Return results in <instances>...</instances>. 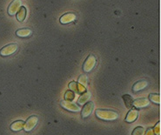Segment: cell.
Here are the masks:
<instances>
[{"label":"cell","mask_w":161,"mask_h":135,"mask_svg":"<svg viewBox=\"0 0 161 135\" xmlns=\"http://www.w3.org/2000/svg\"><path fill=\"white\" fill-rule=\"evenodd\" d=\"M96 116L99 120L105 121H113L119 118V113L113 110H106V109H97L96 111Z\"/></svg>","instance_id":"obj_1"},{"label":"cell","mask_w":161,"mask_h":135,"mask_svg":"<svg viewBox=\"0 0 161 135\" xmlns=\"http://www.w3.org/2000/svg\"><path fill=\"white\" fill-rule=\"evenodd\" d=\"M96 65H97L96 57L92 55V54H91V55L87 57V59H86L85 63L83 65V71L86 72V73H89L95 68Z\"/></svg>","instance_id":"obj_2"},{"label":"cell","mask_w":161,"mask_h":135,"mask_svg":"<svg viewBox=\"0 0 161 135\" xmlns=\"http://www.w3.org/2000/svg\"><path fill=\"white\" fill-rule=\"evenodd\" d=\"M19 50V45L17 44H9L0 50V55L2 57H8L13 55Z\"/></svg>","instance_id":"obj_3"},{"label":"cell","mask_w":161,"mask_h":135,"mask_svg":"<svg viewBox=\"0 0 161 135\" xmlns=\"http://www.w3.org/2000/svg\"><path fill=\"white\" fill-rule=\"evenodd\" d=\"M60 105L65 110H67L69 112H72V113H79L81 110L79 105H76L75 103H72V101H69L65 99L60 102Z\"/></svg>","instance_id":"obj_4"},{"label":"cell","mask_w":161,"mask_h":135,"mask_svg":"<svg viewBox=\"0 0 161 135\" xmlns=\"http://www.w3.org/2000/svg\"><path fill=\"white\" fill-rule=\"evenodd\" d=\"M38 122V118L35 115L31 116L28 120L25 122L24 125V130L25 132H31L33 130L35 127L37 126Z\"/></svg>","instance_id":"obj_5"},{"label":"cell","mask_w":161,"mask_h":135,"mask_svg":"<svg viewBox=\"0 0 161 135\" xmlns=\"http://www.w3.org/2000/svg\"><path fill=\"white\" fill-rule=\"evenodd\" d=\"M94 109V103L92 101L86 102L84 107L81 110V117L83 119H86L89 116H91V114L92 113V111Z\"/></svg>","instance_id":"obj_6"},{"label":"cell","mask_w":161,"mask_h":135,"mask_svg":"<svg viewBox=\"0 0 161 135\" xmlns=\"http://www.w3.org/2000/svg\"><path fill=\"white\" fill-rule=\"evenodd\" d=\"M21 4L22 2L20 0H13L8 7V14L10 16L16 15V13L21 7Z\"/></svg>","instance_id":"obj_7"},{"label":"cell","mask_w":161,"mask_h":135,"mask_svg":"<svg viewBox=\"0 0 161 135\" xmlns=\"http://www.w3.org/2000/svg\"><path fill=\"white\" fill-rule=\"evenodd\" d=\"M150 100L146 98H137L132 102V106H134V108L140 109L147 107L148 105H150Z\"/></svg>","instance_id":"obj_8"},{"label":"cell","mask_w":161,"mask_h":135,"mask_svg":"<svg viewBox=\"0 0 161 135\" xmlns=\"http://www.w3.org/2000/svg\"><path fill=\"white\" fill-rule=\"evenodd\" d=\"M77 19V15L73 12H68V13H64V15L61 16L59 21L62 25H68L70 23L75 21Z\"/></svg>","instance_id":"obj_9"},{"label":"cell","mask_w":161,"mask_h":135,"mask_svg":"<svg viewBox=\"0 0 161 135\" xmlns=\"http://www.w3.org/2000/svg\"><path fill=\"white\" fill-rule=\"evenodd\" d=\"M69 89L71 91H72L73 93L82 94L83 93H85L86 91V87L82 86V85L79 84V83L76 82V81H72V82H71L69 84Z\"/></svg>","instance_id":"obj_10"},{"label":"cell","mask_w":161,"mask_h":135,"mask_svg":"<svg viewBox=\"0 0 161 135\" xmlns=\"http://www.w3.org/2000/svg\"><path fill=\"white\" fill-rule=\"evenodd\" d=\"M139 117V110L137 108H132L128 112L127 115L125 117V121L127 123H132Z\"/></svg>","instance_id":"obj_11"},{"label":"cell","mask_w":161,"mask_h":135,"mask_svg":"<svg viewBox=\"0 0 161 135\" xmlns=\"http://www.w3.org/2000/svg\"><path fill=\"white\" fill-rule=\"evenodd\" d=\"M147 86H148V81L147 80H145V79L139 80V81L136 82L133 85V87H132V92L133 93H138L139 91L144 90L146 87H147Z\"/></svg>","instance_id":"obj_12"},{"label":"cell","mask_w":161,"mask_h":135,"mask_svg":"<svg viewBox=\"0 0 161 135\" xmlns=\"http://www.w3.org/2000/svg\"><path fill=\"white\" fill-rule=\"evenodd\" d=\"M32 34V31L30 28H22L16 31V35L19 38H29Z\"/></svg>","instance_id":"obj_13"},{"label":"cell","mask_w":161,"mask_h":135,"mask_svg":"<svg viewBox=\"0 0 161 135\" xmlns=\"http://www.w3.org/2000/svg\"><path fill=\"white\" fill-rule=\"evenodd\" d=\"M24 125H25V122L23 120H17L11 125L10 128H11V131L19 132L24 129Z\"/></svg>","instance_id":"obj_14"},{"label":"cell","mask_w":161,"mask_h":135,"mask_svg":"<svg viewBox=\"0 0 161 135\" xmlns=\"http://www.w3.org/2000/svg\"><path fill=\"white\" fill-rule=\"evenodd\" d=\"M91 98V93L90 92H87L86 91L85 93H83L81 94V96L79 98V99H78V104L80 105H83L86 104V102H88V100L90 99Z\"/></svg>","instance_id":"obj_15"},{"label":"cell","mask_w":161,"mask_h":135,"mask_svg":"<svg viewBox=\"0 0 161 135\" xmlns=\"http://www.w3.org/2000/svg\"><path fill=\"white\" fill-rule=\"evenodd\" d=\"M16 14H17V19L19 20V22H23L25 19V17H26V8L25 6L20 7L19 11Z\"/></svg>","instance_id":"obj_16"},{"label":"cell","mask_w":161,"mask_h":135,"mask_svg":"<svg viewBox=\"0 0 161 135\" xmlns=\"http://www.w3.org/2000/svg\"><path fill=\"white\" fill-rule=\"evenodd\" d=\"M124 102H125V105L126 106V108H131L132 106V102H133V98L131 97V95L129 94H124L122 96Z\"/></svg>","instance_id":"obj_17"},{"label":"cell","mask_w":161,"mask_h":135,"mask_svg":"<svg viewBox=\"0 0 161 135\" xmlns=\"http://www.w3.org/2000/svg\"><path fill=\"white\" fill-rule=\"evenodd\" d=\"M150 101H152L154 104H158L159 105L160 104V95L159 94L156 93H151L149 94V98H148Z\"/></svg>","instance_id":"obj_18"},{"label":"cell","mask_w":161,"mask_h":135,"mask_svg":"<svg viewBox=\"0 0 161 135\" xmlns=\"http://www.w3.org/2000/svg\"><path fill=\"white\" fill-rule=\"evenodd\" d=\"M75 98V93L71 90H68L65 92L64 93V99L65 100H69V101H72Z\"/></svg>","instance_id":"obj_19"},{"label":"cell","mask_w":161,"mask_h":135,"mask_svg":"<svg viewBox=\"0 0 161 135\" xmlns=\"http://www.w3.org/2000/svg\"><path fill=\"white\" fill-rule=\"evenodd\" d=\"M79 83L81 84L85 87H87V84H88V77L86 74H81L79 78Z\"/></svg>","instance_id":"obj_20"},{"label":"cell","mask_w":161,"mask_h":135,"mask_svg":"<svg viewBox=\"0 0 161 135\" xmlns=\"http://www.w3.org/2000/svg\"><path fill=\"white\" fill-rule=\"evenodd\" d=\"M145 134V128L143 127H138L132 131L131 135H144Z\"/></svg>","instance_id":"obj_21"},{"label":"cell","mask_w":161,"mask_h":135,"mask_svg":"<svg viewBox=\"0 0 161 135\" xmlns=\"http://www.w3.org/2000/svg\"><path fill=\"white\" fill-rule=\"evenodd\" d=\"M153 130L154 135H160V123L159 122L157 123V125L154 127Z\"/></svg>","instance_id":"obj_22"},{"label":"cell","mask_w":161,"mask_h":135,"mask_svg":"<svg viewBox=\"0 0 161 135\" xmlns=\"http://www.w3.org/2000/svg\"><path fill=\"white\" fill-rule=\"evenodd\" d=\"M146 135H154L153 133V128H149L147 131H146V132L145 133Z\"/></svg>","instance_id":"obj_23"}]
</instances>
